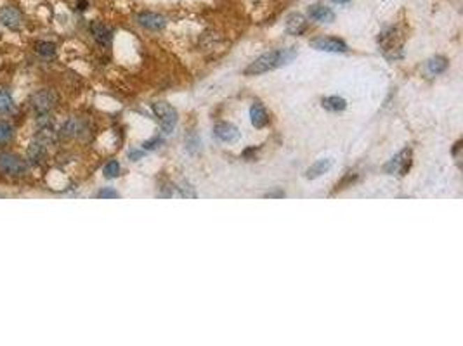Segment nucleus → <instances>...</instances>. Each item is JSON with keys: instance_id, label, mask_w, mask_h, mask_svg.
Here are the masks:
<instances>
[{"instance_id": "f257e3e1", "label": "nucleus", "mask_w": 463, "mask_h": 346, "mask_svg": "<svg viewBox=\"0 0 463 346\" xmlns=\"http://www.w3.org/2000/svg\"><path fill=\"white\" fill-rule=\"evenodd\" d=\"M297 57V50L292 47H286V49H276L269 50V52L258 56L253 63L249 64V68L245 70V75L249 77H256V75H264L267 71L278 70V68L290 64Z\"/></svg>"}, {"instance_id": "f03ea898", "label": "nucleus", "mask_w": 463, "mask_h": 346, "mask_svg": "<svg viewBox=\"0 0 463 346\" xmlns=\"http://www.w3.org/2000/svg\"><path fill=\"white\" fill-rule=\"evenodd\" d=\"M30 170L27 158L16 153H0V173L7 176H24Z\"/></svg>"}, {"instance_id": "7ed1b4c3", "label": "nucleus", "mask_w": 463, "mask_h": 346, "mask_svg": "<svg viewBox=\"0 0 463 346\" xmlns=\"http://www.w3.org/2000/svg\"><path fill=\"white\" fill-rule=\"evenodd\" d=\"M411 161H413V151L410 147H404V149H401L392 160H389L385 165H383V172H385L387 175L404 176L408 172H410Z\"/></svg>"}, {"instance_id": "20e7f679", "label": "nucleus", "mask_w": 463, "mask_h": 346, "mask_svg": "<svg viewBox=\"0 0 463 346\" xmlns=\"http://www.w3.org/2000/svg\"><path fill=\"white\" fill-rule=\"evenodd\" d=\"M153 113L156 114L163 133L174 132L175 125H177V121H179V114H177V111H175L174 106H170V104L165 103V100H160V103L153 104Z\"/></svg>"}, {"instance_id": "39448f33", "label": "nucleus", "mask_w": 463, "mask_h": 346, "mask_svg": "<svg viewBox=\"0 0 463 346\" xmlns=\"http://www.w3.org/2000/svg\"><path fill=\"white\" fill-rule=\"evenodd\" d=\"M57 104V96L52 92V90H38L34 97H31V106H34L35 113L38 116H45L56 107Z\"/></svg>"}, {"instance_id": "423d86ee", "label": "nucleus", "mask_w": 463, "mask_h": 346, "mask_svg": "<svg viewBox=\"0 0 463 346\" xmlns=\"http://www.w3.org/2000/svg\"><path fill=\"white\" fill-rule=\"evenodd\" d=\"M311 47L316 50H321V52L332 54H342L349 50V45L337 37H316L311 40Z\"/></svg>"}, {"instance_id": "0eeeda50", "label": "nucleus", "mask_w": 463, "mask_h": 346, "mask_svg": "<svg viewBox=\"0 0 463 346\" xmlns=\"http://www.w3.org/2000/svg\"><path fill=\"white\" fill-rule=\"evenodd\" d=\"M23 14L14 6H3L0 9V24L9 31H20L23 28Z\"/></svg>"}, {"instance_id": "6e6552de", "label": "nucleus", "mask_w": 463, "mask_h": 346, "mask_svg": "<svg viewBox=\"0 0 463 346\" xmlns=\"http://www.w3.org/2000/svg\"><path fill=\"white\" fill-rule=\"evenodd\" d=\"M135 21H138L139 27L146 28V30H152V31L163 30V28L167 27V17H165L163 14L153 13V10H142V13L138 14Z\"/></svg>"}, {"instance_id": "1a4fd4ad", "label": "nucleus", "mask_w": 463, "mask_h": 346, "mask_svg": "<svg viewBox=\"0 0 463 346\" xmlns=\"http://www.w3.org/2000/svg\"><path fill=\"white\" fill-rule=\"evenodd\" d=\"M214 137L221 142L226 144H233L238 142L240 137H242V132H240L238 127H235L233 123H228V121H221L214 127Z\"/></svg>"}, {"instance_id": "9d476101", "label": "nucleus", "mask_w": 463, "mask_h": 346, "mask_svg": "<svg viewBox=\"0 0 463 346\" xmlns=\"http://www.w3.org/2000/svg\"><path fill=\"white\" fill-rule=\"evenodd\" d=\"M307 16L311 17L312 21H316V23L323 24H328L335 21V13H333L332 7H326L325 3H312V6H309Z\"/></svg>"}, {"instance_id": "9b49d317", "label": "nucleus", "mask_w": 463, "mask_h": 346, "mask_svg": "<svg viewBox=\"0 0 463 346\" xmlns=\"http://www.w3.org/2000/svg\"><path fill=\"white\" fill-rule=\"evenodd\" d=\"M91 33L92 37H94V40L103 47H108L111 40H113V31H111L106 24H103L101 21H92Z\"/></svg>"}, {"instance_id": "f8f14e48", "label": "nucleus", "mask_w": 463, "mask_h": 346, "mask_svg": "<svg viewBox=\"0 0 463 346\" xmlns=\"http://www.w3.org/2000/svg\"><path fill=\"white\" fill-rule=\"evenodd\" d=\"M285 28H286V31H288L290 35H302L304 31L307 30L306 16H304V14H300V13L288 14V17H286Z\"/></svg>"}, {"instance_id": "ddd939ff", "label": "nucleus", "mask_w": 463, "mask_h": 346, "mask_svg": "<svg viewBox=\"0 0 463 346\" xmlns=\"http://www.w3.org/2000/svg\"><path fill=\"white\" fill-rule=\"evenodd\" d=\"M250 121H252V125L256 128H264L269 125L267 111H265L264 104L258 103V100H256V103L252 104V107H250Z\"/></svg>"}, {"instance_id": "4468645a", "label": "nucleus", "mask_w": 463, "mask_h": 346, "mask_svg": "<svg viewBox=\"0 0 463 346\" xmlns=\"http://www.w3.org/2000/svg\"><path fill=\"white\" fill-rule=\"evenodd\" d=\"M45 158H47V146H45L44 142H41V140H35V142L31 144L27 151L28 163L41 165V163H44Z\"/></svg>"}, {"instance_id": "2eb2a0df", "label": "nucleus", "mask_w": 463, "mask_h": 346, "mask_svg": "<svg viewBox=\"0 0 463 346\" xmlns=\"http://www.w3.org/2000/svg\"><path fill=\"white\" fill-rule=\"evenodd\" d=\"M332 167H333V160H330V158H321V160L314 161V163H312L311 167L307 168L306 179H309V180L319 179L323 173L330 172V168H332Z\"/></svg>"}, {"instance_id": "dca6fc26", "label": "nucleus", "mask_w": 463, "mask_h": 346, "mask_svg": "<svg viewBox=\"0 0 463 346\" xmlns=\"http://www.w3.org/2000/svg\"><path fill=\"white\" fill-rule=\"evenodd\" d=\"M323 107L326 111H332V113H340L347 107V100L340 96H328L321 100Z\"/></svg>"}, {"instance_id": "f3484780", "label": "nucleus", "mask_w": 463, "mask_h": 346, "mask_svg": "<svg viewBox=\"0 0 463 346\" xmlns=\"http://www.w3.org/2000/svg\"><path fill=\"white\" fill-rule=\"evenodd\" d=\"M16 111V100L13 93L6 89H0V114H13Z\"/></svg>"}, {"instance_id": "a211bd4d", "label": "nucleus", "mask_w": 463, "mask_h": 346, "mask_svg": "<svg viewBox=\"0 0 463 346\" xmlns=\"http://www.w3.org/2000/svg\"><path fill=\"white\" fill-rule=\"evenodd\" d=\"M448 66H450V63H448V59L444 56H434L427 61V71H429L430 75L444 73V71L448 70Z\"/></svg>"}, {"instance_id": "6ab92c4d", "label": "nucleus", "mask_w": 463, "mask_h": 346, "mask_svg": "<svg viewBox=\"0 0 463 346\" xmlns=\"http://www.w3.org/2000/svg\"><path fill=\"white\" fill-rule=\"evenodd\" d=\"M61 132L68 137H80L82 133H84V123H82L80 120H75V118H71V120H68L66 123L63 125Z\"/></svg>"}, {"instance_id": "aec40b11", "label": "nucleus", "mask_w": 463, "mask_h": 346, "mask_svg": "<svg viewBox=\"0 0 463 346\" xmlns=\"http://www.w3.org/2000/svg\"><path fill=\"white\" fill-rule=\"evenodd\" d=\"M14 139V127L6 120H0V146L9 144Z\"/></svg>"}, {"instance_id": "412c9836", "label": "nucleus", "mask_w": 463, "mask_h": 346, "mask_svg": "<svg viewBox=\"0 0 463 346\" xmlns=\"http://www.w3.org/2000/svg\"><path fill=\"white\" fill-rule=\"evenodd\" d=\"M35 50H37V54H41L42 57H52L54 54H56V45H54L52 42H38L37 45H35Z\"/></svg>"}, {"instance_id": "4be33fe9", "label": "nucleus", "mask_w": 463, "mask_h": 346, "mask_svg": "<svg viewBox=\"0 0 463 346\" xmlns=\"http://www.w3.org/2000/svg\"><path fill=\"white\" fill-rule=\"evenodd\" d=\"M103 173H104V176H106V179H117V176L120 175V163H118L117 160L108 161V163L104 165Z\"/></svg>"}, {"instance_id": "5701e85b", "label": "nucleus", "mask_w": 463, "mask_h": 346, "mask_svg": "<svg viewBox=\"0 0 463 346\" xmlns=\"http://www.w3.org/2000/svg\"><path fill=\"white\" fill-rule=\"evenodd\" d=\"M161 142H163V140H161V137H153V139L146 140V142L142 144V147H145L146 151H153V149H156V147H160Z\"/></svg>"}, {"instance_id": "b1692460", "label": "nucleus", "mask_w": 463, "mask_h": 346, "mask_svg": "<svg viewBox=\"0 0 463 346\" xmlns=\"http://www.w3.org/2000/svg\"><path fill=\"white\" fill-rule=\"evenodd\" d=\"M186 144H188V149L191 151V153H193V147H196V151H198L200 147H202V142H200V139L195 135V133H191V135H189L188 139H186Z\"/></svg>"}, {"instance_id": "393cba45", "label": "nucleus", "mask_w": 463, "mask_h": 346, "mask_svg": "<svg viewBox=\"0 0 463 346\" xmlns=\"http://www.w3.org/2000/svg\"><path fill=\"white\" fill-rule=\"evenodd\" d=\"M98 197H120V194L117 193V190H113V189H110V187H106V189H103V190H99L98 193Z\"/></svg>"}, {"instance_id": "a878e982", "label": "nucleus", "mask_w": 463, "mask_h": 346, "mask_svg": "<svg viewBox=\"0 0 463 346\" xmlns=\"http://www.w3.org/2000/svg\"><path fill=\"white\" fill-rule=\"evenodd\" d=\"M142 156H145V153H142V151H131V153H128V158H131L132 161H139Z\"/></svg>"}, {"instance_id": "bb28decb", "label": "nucleus", "mask_w": 463, "mask_h": 346, "mask_svg": "<svg viewBox=\"0 0 463 346\" xmlns=\"http://www.w3.org/2000/svg\"><path fill=\"white\" fill-rule=\"evenodd\" d=\"M265 197H285V193H269Z\"/></svg>"}, {"instance_id": "cd10ccee", "label": "nucleus", "mask_w": 463, "mask_h": 346, "mask_svg": "<svg viewBox=\"0 0 463 346\" xmlns=\"http://www.w3.org/2000/svg\"><path fill=\"white\" fill-rule=\"evenodd\" d=\"M333 3H339V6H344V3H349L351 0H332Z\"/></svg>"}]
</instances>
